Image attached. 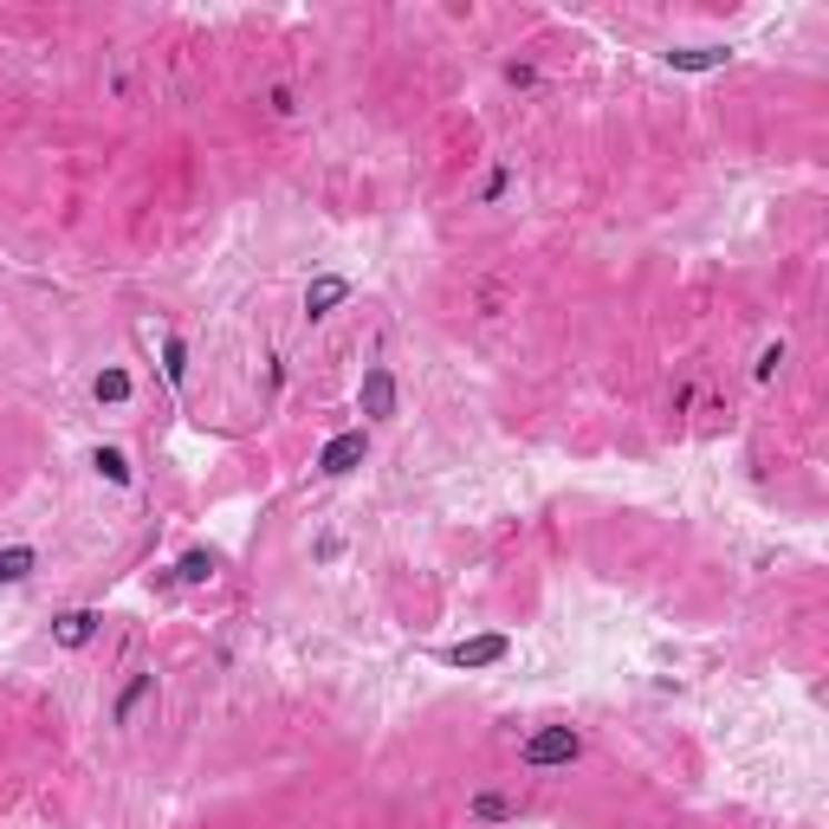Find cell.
<instances>
[{"label": "cell", "mask_w": 829, "mask_h": 829, "mask_svg": "<svg viewBox=\"0 0 829 829\" xmlns=\"http://www.w3.org/2000/svg\"><path fill=\"white\" fill-rule=\"evenodd\" d=\"M583 752H590V739H583V726H570V719H545V726L519 732V771H531V778L570 771V765H583Z\"/></svg>", "instance_id": "6da1fadb"}, {"label": "cell", "mask_w": 829, "mask_h": 829, "mask_svg": "<svg viewBox=\"0 0 829 829\" xmlns=\"http://www.w3.org/2000/svg\"><path fill=\"white\" fill-rule=\"evenodd\" d=\"M370 448H377V435H370V428H338V435L318 448L311 473H318V480H350V473H363V467H370Z\"/></svg>", "instance_id": "7a4b0ae2"}, {"label": "cell", "mask_w": 829, "mask_h": 829, "mask_svg": "<svg viewBox=\"0 0 829 829\" xmlns=\"http://www.w3.org/2000/svg\"><path fill=\"white\" fill-rule=\"evenodd\" d=\"M357 414H363V428H389L396 414H402V382L389 363H363V382H357Z\"/></svg>", "instance_id": "3957f363"}, {"label": "cell", "mask_w": 829, "mask_h": 829, "mask_svg": "<svg viewBox=\"0 0 829 829\" xmlns=\"http://www.w3.org/2000/svg\"><path fill=\"white\" fill-rule=\"evenodd\" d=\"M506 655H512V636H506V629H487V636H467V641H448V648H435V661H441V668H460V675L499 668Z\"/></svg>", "instance_id": "277c9868"}, {"label": "cell", "mask_w": 829, "mask_h": 829, "mask_svg": "<svg viewBox=\"0 0 829 829\" xmlns=\"http://www.w3.org/2000/svg\"><path fill=\"white\" fill-rule=\"evenodd\" d=\"M661 66L680 78H707V72H726L732 66V46L726 39H687V46H668L661 52Z\"/></svg>", "instance_id": "5b68a950"}, {"label": "cell", "mask_w": 829, "mask_h": 829, "mask_svg": "<svg viewBox=\"0 0 829 829\" xmlns=\"http://www.w3.org/2000/svg\"><path fill=\"white\" fill-rule=\"evenodd\" d=\"M357 299V279L350 272H318L311 286H304V324H324V318H338L343 304Z\"/></svg>", "instance_id": "8992f818"}, {"label": "cell", "mask_w": 829, "mask_h": 829, "mask_svg": "<svg viewBox=\"0 0 829 829\" xmlns=\"http://www.w3.org/2000/svg\"><path fill=\"white\" fill-rule=\"evenodd\" d=\"M98 636H104V609L72 603V609H59V616H52V648H66V655H84Z\"/></svg>", "instance_id": "52a82bcc"}, {"label": "cell", "mask_w": 829, "mask_h": 829, "mask_svg": "<svg viewBox=\"0 0 829 829\" xmlns=\"http://www.w3.org/2000/svg\"><path fill=\"white\" fill-rule=\"evenodd\" d=\"M526 817V803L512 791H492V785H480V791H467V823H480V829H506V823H519Z\"/></svg>", "instance_id": "ba28073f"}, {"label": "cell", "mask_w": 829, "mask_h": 829, "mask_svg": "<svg viewBox=\"0 0 829 829\" xmlns=\"http://www.w3.org/2000/svg\"><path fill=\"white\" fill-rule=\"evenodd\" d=\"M84 467H91V480H104L111 492H130V487H137V460L117 448V441H98V448L84 453Z\"/></svg>", "instance_id": "9c48e42d"}, {"label": "cell", "mask_w": 829, "mask_h": 829, "mask_svg": "<svg viewBox=\"0 0 829 829\" xmlns=\"http://www.w3.org/2000/svg\"><path fill=\"white\" fill-rule=\"evenodd\" d=\"M91 402H98V409H130V402H137V377H130V363H104V370H98V377H91Z\"/></svg>", "instance_id": "30bf717a"}, {"label": "cell", "mask_w": 829, "mask_h": 829, "mask_svg": "<svg viewBox=\"0 0 829 829\" xmlns=\"http://www.w3.org/2000/svg\"><path fill=\"white\" fill-rule=\"evenodd\" d=\"M156 700V668H137V675L117 687V700H111V726H137V713Z\"/></svg>", "instance_id": "8fae6325"}, {"label": "cell", "mask_w": 829, "mask_h": 829, "mask_svg": "<svg viewBox=\"0 0 829 829\" xmlns=\"http://www.w3.org/2000/svg\"><path fill=\"white\" fill-rule=\"evenodd\" d=\"M169 570H176V583H182V590H201V583H214V577H221V551H214V545H189V551H182Z\"/></svg>", "instance_id": "7c38bea8"}, {"label": "cell", "mask_w": 829, "mask_h": 829, "mask_svg": "<svg viewBox=\"0 0 829 829\" xmlns=\"http://www.w3.org/2000/svg\"><path fill=\"white\" fill-rule=\"evenodd\" d=\"M39 577V551L33 545H0V590H20Z\"/></svg>", "instance_id": "4fadbf2b"}, {"label": "cell", "mask_w": 829, "mask_h": 829, "mask_svg": "<svg viewBox=\"0 0 829 829\" xmlns=\"http://www.w3.org/2000/svg\"><path fill=\"white\" fill-rule=\"evenodd\" d=\"M260 111L272 117V123H299V111H304L299 84H286V78H272V84H260Z\"/></svg>", "instance_id": "5bb4252c"}, {"label": "cell", "mask_w": 829, "mask_h": 829, "mask_svg": "<svg viewBox=\"0 0 829 829\" xmlns=\"http://www.w3.org/2000/svg\"><path fill=\"white\" fill-rule=\"evenodd\" d=\"M162 382L182 396L189 389V338L182 331H162Z\"/></svg>", "instance_id": "9a60e30c"}, {"label": "cell", "mask_w": 829, "mask_h": 829, "mask_svg": "<svg viewBox=\"0 0 829 829\" xmlns=\"http://www.w3.org/2000/svg\"><path fill=\"white\" fill-rule=\"evenodd\" d=\"M512 182H519V169H512V162H492L487 182H480V194H473V201H480V208H499V201L512 194Z\"/></svg>", "instance_id": "2e32d148"}, {"label": "cell", "mask_w": 829, "mask_h": 829, "mask_svg": "<svg viewBox=\"0 0 829 829\" xmlns=\"http://www.w3.org/2000/svg\"><path fill=\"white\" fill-rule=\"evenodd\" d=\"M785 363H791V343H785V338L765 343V350L752 357V382H778V377H785Z\"/></svg>", "instance_id": "e0dca14e"}, {"label": "cell", "mask_w": 829, "mask_h": 829, "mask_svg": "<svg viewBox=\"0 0 829 829\" xmlns=\"http://www.w3.org/2000/svg\"><path fill=\"white\" fill-rule=\"evenodd\" d=\"M506 84H512V91H538V84H545V72H538V66H531V59H506Z\"/></svg>", "instance_id": "ac0fdd59"}, {"label": "cell", "mask_w": 829, "mask_h": 829, "mask_svg": "<svg viewBox=\"0 0 829 829\" xmlns=\"http://www.w3.org/2000/svg\"><path fill=\"white\" fill-rule=\"evenodd\" d=\"M693 402H700V382L680 377V382H675V396H668V409H675V414H693Z\"/></svg>", "instance_id": "d6986e66"}, {"label": "cell", "mask_w": 829, "mask_h": 829, "mask_svg": "<svg viewBox=\"0 0 829 829\" xmlns=\"http://www.w3.org/2000/svg\"><path fill=\"white\" fill-rule=\"evenodd\" d=\"M311 558H318V565H338V558H343V538H338V531H324V538L311 545Z\"/></svg>", "instance_id": "ffe728a7"}]
</instances>
